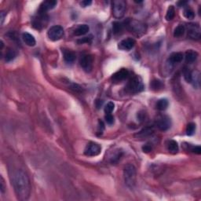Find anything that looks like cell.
<instances>
[{
	"label": "cell",
	"mask_w": 201,
	"mask_h": 201,
	"mask_svg": "<svg viewBox=\"0 0 201 201\" xmlns=\"http://www.w3.org/2000/svg\"><path fill=\"white\" fill-rule=\"evenodd\" d=\"M16 57H17L16 51L10 49L7 51V53H6L5 60L7 62H10V61H13V59H14Z\"/></svg>",
	"instance_id": "obj_25"
},
{
	"label": "cell",
	"mask_w": 201,
	"mask_h": 201,
	"mask_svg": "<svg viewBox=\"0 0 201 201\" xmlns=\"http://www.w3.org/2000/svg\"><path fill=\"white\" fill-rule=\"evenodd\" d=\"M101 152H102V147L99 145L94 142H90L87 144L84 150V154L87 156H96L99 155Z\"/></svg>",
	"instance_id": "obj_9"
},
{
	"label": "cell",
	"mask_w": 201,
	"mask_h": 201,
	"mask_svg": "<svg viewBox=\"0 0 201 201\" xmlns=\"http://www.w3.org/2000/svg\"><path fill=\"white\" fill-rule=\"evenodd\" d=\"M13 186L19 200H27L31 193V184L25 172L17 170L13 175Z\"/></svg>",
	"instance_id": "obj_1"
},
{
	"label": "cell",
	"mask_w": 201,
	"mask_h": 201,
	"mask_svg": "<svg viewBox=\"0 0 201 201\" xmlns=\"http://www.w3.org/2000/svg\"><path fill=\"white\" fill-rule=\"evenodd\" d=\"M127 4L123 0H115L112 2V15L116 19H120L125 14Z\"/></svg>",
	"instance_id": "obj_4"
},
{
	"label": "cell",
	"mask_w": 201,
	"mask_h": 201,
	"mask_svg": "<svg viewBox=\"0 0 201 201\" xmlns=\"http://www.w3.org/2000/svg\"><path fill=\"white\" fill-rule=\"evenodd\" d=\"M142 150L144 152H149L152 150V147L149 145H146V146H144L142 147Z\"/></svg>",
	"instance_id": "obj_39"
},
{
	"label": "cell",
	"mask_w": 201,
	"mask_h": 201,
	"mask_svg": "<svg viewBox=\"0 0 201 201\" xmlns=\"http://www.w3.org/2000/svg\"><path fill=\"white\" fill-rule=\"evenodd\" d=\"M191 151L194 153L196 154H200L201 153V148L200 146H194L191 149Z\"/></svg>",
	"instance_id": "obj_37"
},
{
	"label": "cell",
	"mask_w": 201,
	"mask_h": 201,
	"mask_svg": "<svg viewBox=\"0 0 201 201\" xmlns=\"http://www.w3.org/2000/svg\"><path fill=\"white\" fill-rule=\"evenodd\" d=\"M89 30H90V28L87 25H80L75 28V30L74 31V35L76 36H84L88 32Z\"/></svg>",
	"instance_id": "obj_18"
},
{
	"label": "cell",
	"mask_w": 201,
	"mask_h": 201,
	"mask_svg": "<svg viewBox=\"0 0 201 201\" xmlns=\"http://www.w3.org/2000/svg\"><path fill=\"white\" fill-rule=\"evenodd\" d=\"M184 57H185L186 63L192 64V63L195 62L196 61V59L198 57V54L196 51L193 50H189L185 52Z\"/></svg>",
	"instance_id": "obj_16"
},
{
	"label": "cell",
	"mask_w": 201,
	"mask_h": 201,
	"mask_svg": "<svg viewBox=\"0 0 201 201\" xmlns=\"http://www.w3.org/2000/svg\"><path fill=\"white\" fill-rule=\"evenodd\" d=\"M168 101L165 98H163V99L159 100L156 106V108L159 111H164L168 107Z\"/></svg>",
	"instance_id": "obj_22"
},
{
	"label": "cell",
	"mask_w": 201,
	"mask_h": 201,
	"mask_svg": "<svg viewBox=\"0 0 201 201\" xmlns=\"http://www.w3.org/2000/svg\"><path fill=\"white\" fill-rule=\"evenodd\" d=\"M5 13H4V12H2L1 13V25H2L3 24V21H4V17H5Z\"/></svg>",
	"instance_id": "obj_42"
},
{
	"label": "cell",
	"mask_w": 201,
	"mask_h": 201,
	"mask_svg": "<svg viewBox=\"0 0 201 201\" xmlns=\"http://www.w3.org/2000/svg\"><path fill=\"white\" fill-rule=\"evenodd\" d=\"M152 132H153V131H152V128L146 127L143 130H141L140 132L137 133L135 135V137H139V138H146L149 136H150L152 134Z\"/></svg>",
	"instance_id": "obj_20"
},
{
	"label": "cell",
	"mask_w": 201,
	"mask_h": 201,
	"mask_svg": "<svg viewBox=\"0 0 201 201\" xmlns=\"http://www.w3.org/2000/svg\"><path fill=\"white\" fill-rule=\"evenodd\" d=\"M22 39H23V41L25 42V44L28 45V46H34L36 43V39L34 38V36L28 32L23 33Z\"/></svg>",
	"instance_id": "obj_17"
},
{
	"label": "cell",
	"mask_w": 201,
	"mask_h": 201,
	"mask_svg": "<svg viewBox=\"0 0 201 201\" xmlns=\"http://www.w3.org/2000/svg\"><path fill=\"white\" fill-rule=\"evenodd\" d=\"M186 4H187V2H185V1H180V2H178V6L179 7H184V6L186 5Z\"/></svg>",
	"instance_id": "obj_41"
},
{
	"label": "cell",
	"mask_w": 201,
	"mask_h": 201,
	"mask_svg": "<svg viewBox=\"0 0 201 201\" xmlns=\"http://www.w3.org/2000/svg\"><path fill=\"white\" fill-rule=\"evenodd\" d=\"M71 89H72V90H74L76 92H81L83 90L82 87H80V86H79L78 84H72V86H71Z\"/></svg>",
	"instance_id": "obj_35"
},
{
	"label": "cell",
	"mask_w": 201,
	"mask_h": 201,
	"mask_svg": "<svg viewBox=\"0 0 201 201\" xmlns=\"http://www.w3.org/2000/svg\"><path fill=\"white\" fill-rule=\"evenodd\" d=\"M57 1H54V0H47V1H45V2H42V4L40 5L39 11L46 13L48 10H52V9H54V7L57 6Z\"/></svg>",
	"instance_id": "obj_14"
},
{
	"label": "cell",
	"mask_w": 201,
	"mask_h": 201,
	"mask_svg": "<svg viewBox=\"0 0 201 201\" xmlns=\"http://www.w3.org/2000/svg\"><path fill=\"white\" fill-rule=\"evenodd\" d=\"M1 191H2V193H3V192H4V186H3V181H2V182H1Z\"/></svg>",
	"instance_id": "obj_43"
},
{
	"label": "cell",
	"mask_w": 201,
	"mask_h": 201,
	"mask_svg": "<svg viewBox=\"0 0 201 201\" xmlns=\"http://www.w3.org/2000/svg\"><path fill=\"white\" fill-rule=\"evenodd\" d=\"M184 58V55L181 52H175L172 53L168 58L169 62L171 65L178 64V63L182 62Z\"/></svg>",
	"instance_id": "obj_15"
},
{
	"label": "cell",
	"mask_w": 201,
	"mask_h": 201,
	"mask_svg": "<svg viewBox=\"0 0 201 201\" xmlns=\"http://www.w3.org/2000/svg\"><path fill=\"white\" fill-rule=\"evenodd\" d=\"M125 27H127V29L130 30L131 32H134L137 35L143 34L146 31V25H144V24L140 22H137V21H133V20L132 21L127 20Z\"/></svg>",
	"instance_id": "obj_5"
},
{
	"label": "cell",
	"mask_w": 201,
	"mask_h": 201,
	"mask_svg": "<svg viewBox=\"0 0 201 201\" xmlns=\"http://www.w3.org/2000/svg\"><path fill=\"white\" fill-rule=\"evenodd\" d=\"M187 33H188V37L191 39H199L201 36V31L199 25L197 24H189L187 26Z\"/></svg>",
	"instance_id": "obj_7"
},
{
	"label": "cell",
	"mask_w": 201,
	"mask_h": 201,
	"mask_svg": "<svg viewBox=\"0 0 201 201\" xmlns=\"http://www.w3.org/2000/svg\"><path fill=\"white\" fill-rule=\"evenodd\" d=\"M115 108V104L113 102H110L105 105V114H111Z\"/></svg>",
	"instance_id": "obj_32"
},
{
	"label": "cell",
	"mask_w": 201,
	"mask_h": 201,
	"mask_svg": "<svg viewBox=\"0 0 201 201\" xmlns=\"http://www.w3.org/2000/svg\"><path fill=\"white\" fill-rule=\"evenodd\" d=\"M91 40H92V38L91 36H90V37H85V38H83L82 39H79V40H78V43H91Z\"/></svg>",
	"instance_id": "obj_34"
},
{
	"label": "cell",
	"mask_w": 201,
	"mask_h": 201,
	"mask_svg": "<svg viewBox=\"0 0 201 201\" xmlns=\"http://www.w3.org/2000/svg\"><path fill=\"white\" fill-rule=\"evenodd\" d=\"M175 8H174L173 6H170L168 10H167V13H166V20L168 21V22L169 21H171V20H173L174 17H175Z\"/></svg>",
	"instance_id": "obj_26"
},
{
	"label": "cell",
	"mask_w": 201,
	"mask_h": 201,
	"mask_svg": "<svg viewBox=\"0 0 201 201\" xmlns=\"http://www.w3.org/2000/svg\"><path fill=\"white\" fill-rule=\"evenodd\" d=\"M47 23V17L46 16V13L39 11L36 17L33 20V25L37 29H41L43 27L46 26Z\"/></svg>",
	"instance_id": "obj_11"
},
{
	"label": "cell",
	"mask_w": 201,
	"mask_h": 201,
	"mask_svg": "<svg viewBox=\"0 0 201 201\" xmlns=\"http://www.w3.org/2000/svg\"><path fill=\"white\" fill-rule=\"evenodd\" d=\"M105 122L108 123V125H112L114 123V117L112 114H106L105 116Z\"/></svg>",
	"instance_id": "obj_33"
},
{
	"label": "cell",
	"mask_w": 201,
	"mask_h": 201,
	"mask_svg": "<svg viewBox=\"0 0 201 201\" xmlns=\"http://www.w3.org/2000/svg\"><path fill=\"white\" fill-rule=\"evenodd\" d=\"M49 39L52 41H57L61 39L64 36V29L60 25H54L49 29L47 32Z\"/></svg>",
	"instance_id": "obj_6"
},
{
	"label": "cell",
	"mask_w": 201,
	"mask_h": 201,
	"mask_svg": "<svg viewBox=\"0 0 201 201\" xmlns=\"http://www.w3.org/2000/svg\"><path fill=\"white\" fill-rule=\"evenodd\" d=\"M185 32V27L182 25H179L175 28L174 31V36L176 38L182 37Z\"/></svg>",
	"instance_id": "obj_24"
},
{
	"label": "cell",
	"mask_w": 201,
	"mask_h": 201,
	"mask_svg": "<svg viewBox=\"0 0 201 201\" xmlns=\"http://www.w3.org/2000/svg\"><path fill=\"white\" fill-rule=\"evenodd\" d=\"M102 104H103V101L102 100H97L96 101V106L98 108H99L100 107L102 106Z\"/></svg>",
	"instance_id": "obj_40"
},
{
	"label": "cell",
	"mask_w": 201,
	"mask_h": 201,
	"mask_svg": "<svg viewBox=\"0 0 201 201\" xmlns=\"http://www.w3.org/2000/svg\"><path fill=\"white\" fill-rule=\"evenodd\" d=\"M183 15L185 18H187V19H189V20L193 19V18L195 17L194 11H193V10H192L190 7H186V8L184 10Z\"/></svg>",
	"instance_id": "obj_27"
},
{
	"label": "cell",
	"mask_w": 201,
	"mask_h": 201,
	"mask_svg": "<svg viewBox=\"0 0 201 201\" xmlns=\"http://www.w3.org/2000/svg\"><path fill=\"white\" fill-rule=\"evenodd\" d=\"M136 168L132 164H127L123 170V177L126 185L130 188H134L136 184Z\"/></svg>",
	"instance_id": "obj_2"
},
{
	"label": "cell",
	"mask_w": 201,
	"mask_h": 201,
	"mask_svg": "<svg viewBox=\"0 0 201 201\" xmlns=\"http://www.w3.org/2000/svg\"><path fill=\"white\" fill-rule=\"evenodd\" d=\"M135 45V40L132 38H127L123 39L121 42H119L118 45V48L122 50H131Z\"/></svg>",
	"instance_id": "obj_13"
},
{
	"label": "cell",
	"mask_w": 201,
	"mask_h": 201,
	"mask_svg": "<svg viewBox=\"0 0 201 201\" xmlns=\"http://www.w3.org/2000/svg\"><path fill=\"white\" fill-rule=\"evenodd\" d=\"M125 25L123 23L119 22H115L112 23V30L114 34H119L121 33V31H123Z\"/></svg>",
	"instance_id": "obj_23"
},
{
	"label": "cell",
	"mask_w": 201,
	"mask_h": 201,
	"mask_svg": "<svg viewBox=\"0 0 201 201\" xmlns=\"http://www.w3.org/2000/svg\"><path fill=\"white\" fill-rule=\"evenodd\" d=\"M80 66L83 68L85 72H90L93 69V58L91 55L89 54H86V55L83 56L80 58Z\"/></svg>",
	"instance_id": "obj_8"
},
{
	"label": "cell",
	"mask_w": 201,
	"mask_h": 201,
	"mask_svg": "<svg viewBox=\"0 0 201 201\" xmlns=\"http://www.w3.org/2000/svg\"><path fill=\"white\" fill-rule=\"evenodd\" d=\"M129 71L127 69H121L114 73L112 76V80L114 83H120L129 77Z\"/></svg>",
	"instance_id": "obj_12"
},
{
	"label": "cell",
	"mask_w": 201,
	"mask_h": 201,
	"mask_svg": "<svg viewBox=\"0 0 201 201\" xmlns=\"http://www.w3.org/2000/svg\"><path fill=\"white\" fill-rule=\"evenodd\" d=\"M156 124L160 131H166L171 126V121L167 116H160V117L157 118Z\"/></svg>",
	"instance_id": "obj_10"
},
{
	"label": "cell",
	"mask_w": 201,
	"mask_h": 201,
	"mask_svg": "<svg viewBox=\"0 0 201 201\" xmlns=\"http://www.w3.org/2000/svg\"><path fill=\"white\" fill-rule=\"evenodd\" d=\"M195 131H196V124L193 123H190L187 125L186 127V134L187 135L191 136L194 134Z\"/></svg>",
	"instance_id": "obj_29"
},
{
	"label": "cell",
	"mask_w": 201,
	"mask_h": 201,
	"mask_svg": "<svg viewBox=\"0 0 201 201\" xmlns=\"http://www.w3.org/2000/svg\"><path fill=\"white\" fill-rule=\"evenodd\" d=\"M144 89L142 82L137 76H134L129 80L126 87V90L130 93H137L141 92Z\"/></svg>",
	"instance_id": "obj_3"
},
{
	"label": "cell",
	"mask_w": 201,
	"mask_h": 201,
	"mask_svg": "<svg viewBox=\"0 0 201 201\" xmlns=\"http://www.w3.org/2000/svg\"><path fill=\"white\" fill-rule=\"evenodd\" d=\"M183 75L184 78L186 80L188 83H192V72L189 70V69H186L185 68L183 70Z\"/></svg>",
	"instance_id": "obj_31"
},
{
	"label": "cell",
	"mask_w": 201,
	"mask_h": 201,
	"mask_svg": "<svg viewBox=\"0 0 201 201\" xmlns=\"http://www.w3.org/2000/svg\"><path fill=\"white\" fill-rule=\"evenodd\" d=\"M122 155H123V152L121 150H116V152L113 153V155L111 156V162L112 163H116L119 160V159L121 158Z\"/></svg>",
	"instance_id": "obj_28"
},
{
	"label": "cell",
	"mask_w": 201,
	"mask_h": 201,
	"mask_svg": "<svg viewBox=\"0 0 201 201\" xmlns=\"http://www.w3.org/2000/svg\"><path fill=\"white\" fill-rule=\"evenodd\" d=\"M75 54L73 51L65 50L64 51V59L67 63H73L75 60Z\"/></svg>",
	"instance_id": "obj_19"
},
{
	"label": "cell",
	"mask_w": 201,
	"mask_h": 201,
	"mask_svg": "<svg viewBox=\"0 0 201 201\" xmlns=\"http://www.w3.org/2000/svg\"><path fill=\"white\" fill-rule=\"evenodd\" d=\"M167 149L171 153L175 154L178 152V145L175 140H170L167 142Z\"/></svg>",
	"instance_id": "obj_21"
},
{
	"label": "cell",
	"mask_w": 201,
	"mask_h": 201,
	"mask_svg": "<svg viewBox=\"0 0 201 201\" xmlns=\"http://www.w3.org/2000/svg\"><path fill=\"white\" fill-rule=\"evenodd\" d=\"M104 129H105V125H104L103 122L99 120V123H98V132L102 134V131H104Z\"/></svg>",
	"instance_id": "obj_38"
},
{
	"label": "cell",
	"mask_w": 201,
	"mask_h": 201,
	"mask_svg": "<svg viewBox=\"0 0 201 201\" xmlns=\"http://www.w3.org/2000/svg\"><path fill=\"white\" fill-rule=\"evenodd\" d=\"M151 87H152V88L153 89V90H160V89L162 88L163 87H164V85H163V84L161 83V81H160V80H153L152 82V84H151Z\"/></svg>",
	"instance_id": "obj_30"
},
{
	"label": "cell",
	"mask_w": 201,
	"mask_h": 201,
	"mask_svg": "<svg viewBox=\"0 0 201 201\" xmlns=\"http://www.w3.org/2000/svg\"><path fill=\"white\" fill-rule=\"evenodd\" d=\"M91 3L92 1H90V0H84V1H82L80 2V5L82 6L83 7H87L91 5Z\"/></svg>",
	"instance_id": "obj_36"
}]
</instances>
